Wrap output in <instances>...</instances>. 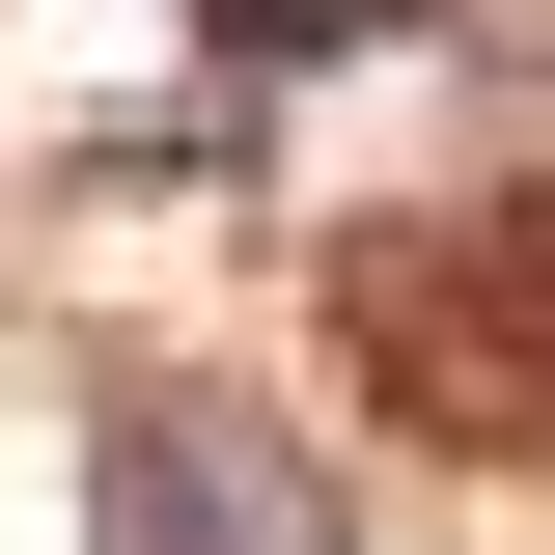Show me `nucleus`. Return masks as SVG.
Wrapping results in <instances>:
<instances>
[{
  "label": "nucleus",
  "instance_id": "f257e3e1",
  "mask_svg": "<svg viewBox=\"0 0 555 555\" xmlns=\"http://www.w3.org/2000/svg\"><path fill=\"white\" fill-rule=\"evenodd\" d=\"M83 555H361V473L250 389H112L83 416Z\"/></svg>",
  "mask_w": 555,
  "mask_h": 555
}]
</instances>
